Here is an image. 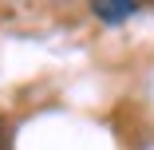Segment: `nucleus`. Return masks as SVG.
Instances as JSON below:
<instances>
[{"mask_svg":"<svg viewBox=\"0 0 154 150\" xmlns=\"http://www.w3.org/2000/svg\"><path fill=\"white\" fill-rule=\"evenodd\" d=\"M91 12H95L99 20H107V24H115V20L134 16V4H131V0H122V4H103V0H95V4H91Z\"/></svg>","mask_w":154,"mask_h":150,"instance_id":"nucleus-1","label":"nucleus"},{"mask_svg":"<svg viewBox=\"0 0 154 150\" xmlns=\"http://www.w3.org/2000/svg\"><path fill=\"white\" fill-rule=\"evenodd\" d=\"M0 146H4V127H0Z\"/></svg>","mask_w":154,"mask_h":150,"instance_id":"nucleus-2","label":"nucleus"}]
</instances>
